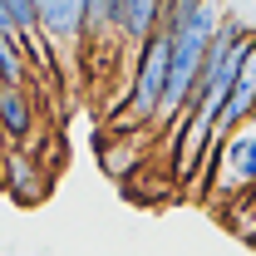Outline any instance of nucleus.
<instances>
[{"instance_id":"obj_9","label":"nucleus","mask_w":256,"mask_h":256,"mask_svg":"<svg viewBox=\"0 0 256 256\" xmlns=\"http://www.w3.org/2000/svg\"><path fill=\"white\" fill-rule=\"evenodd\" d=\"M252 128H256V114H252Z\"/></svg>"},{"instance_id":"obj_5","label":"nucleus","mask_w":256,"mask_h":256,"mask_svg":"<svg viewBox=\"0 0 256 256\" xmlns=\"http://www.w3.org/2000/svg\"><path fill=\"white\" fill-rule=\"evenodd\" d=\"M34 94L30 84H0V138L5 143H25L34 133Z\"/></svg>"},{"instance_id":"obj_3","label":"nucleus","mask_w":256,"mask_h":256,"mask_svg":"<svg viewBox=\"0 0 256 256\" xmlns=\"http://www.w3.org/2000/svg\"><path fill=\"white\" fill-rule=\"evenodd\" d=\"M162 10H168V0H108L114 40H124L128 50L138 54V50L162 30Z\"/></svg>"},{"instance_id":"obj_8","label":"nucleus","mask_w":256,"mask_h":256,"mask_svg":"<svg viewBox=\"0 0 256 256\" xmlns=\"http://www.w3.org/2000/svg\"><path fill=\"white\" fill-rule=\"evenodd\" d=\"M0 84H30V54L20 34H0Z\"/></svg>"},{"instance_id":"obj_1","label":"nucleus","mask_w":256,"mask_h":256,"mask_svg":"<svg viewBox=\"0 0 256 256\" xmlns=\"http://www.w3.org/2000/svg\"><path fill=\"white\" fill-rule=\"evenodd\" d=\"M168 69H172V34L158 30L138 54H133V74H128V114L118 128H153L162 114V94H168Z\"/></svg>"},{"instance_id":"obj_7","label":"nucleus","mask_w":256,"mask_h":256,"mask_svg":"<svg viewBox=\"0 0 256 256\" xmlns=\"http://www.w3.org/2000/svg\"><path fill=\"white\" fill-rule=\"evenodd\" d=\"M5 182H10V192H15L20 202H40L44 188H50L44 168L34 158H25V153H10V158H5Z\"/></svg>"},{"instance_id":"obj_6","label":"nucleus","mask_w":256,"mask_h":256,"mask_svg":"<svg viewBox=\"0 0 256 256\" xmlns=\"http://www.w3.org/2000/svg\"><path fill=\"white\" fill-rule=\"evenodd\" d=\"M256 114V40L252 50H246V60H242V74H236V89H232V98H226L222 118H217V133H236V128H246Z\"/></svg>"},{"instance_id":"obj_2","label":"nucleus","mask_w":256,"mask_h":256,"mask_svg":"<svg viewBox=\"0 0 256 256\" xmlns=\"http://www.w3.org/2000/svg\"><path fill=\"white\" fill-rule=\"evenodd\" d=\"M256 188V128H236L217 143V192H252Z\"/></svg>"},{"instance_id":"obj_4","label":"nucleus","mask_w":256,"mask_h":256,"mask_svg":"<svg viewBox=\"0 0 256 256\" xmlns=\"http://www.w3.org/2000/svg\"><path fill=\"white\" fill-rule=\"evenodd\" d=\"M89 0H40V40L50 50H84Z\"/></svg>"}]
</instances>
